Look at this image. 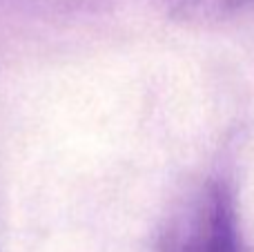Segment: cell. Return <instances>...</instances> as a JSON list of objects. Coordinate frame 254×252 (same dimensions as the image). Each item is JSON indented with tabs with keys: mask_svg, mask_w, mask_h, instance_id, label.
<instances>
[{
	"mask_svg": "<svg viewBox=\"0 0 254 252\" xmlns=\"http://www.w3.org/2000/svg\"><path fill=\"white\" fill-rule=\"evenodd\" d=\"M163 16L176 22H212L225 18L239 9L252 4L254 0H154Z\"/></svg>",
	"mask_w": 254,
	"mask_h": 252,
	"instance_id": "7a4b0ae2",
	"label": "cell"
},
{
	"mask_svg": "<svg viewBox=\"0 0 254 252\" xmlns=\"http://www.w3.org/2000/svg\"><path fill=\"white\" fill-rule=\"evenodd\" d=\"M158 252H246L237 196L223 177H207L176 201L158 235Z\"/></svg>",
	"mask_w": 254,
	"mask_h": 252,
	"instance_id": "6da1fadb",
	"label": "cell"
}]
</instances>
